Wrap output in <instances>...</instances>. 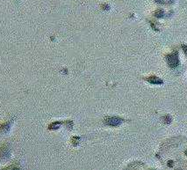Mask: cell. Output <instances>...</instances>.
<instances>
[{
	"label": "cell",
	"mask_w": 187,
	"mask_h": 170,
	"mask_svg": "<svg viewBox=\"0 0 187 170\" xmlns=\"http://www.w3.org/2000/svg\"><path fill=\"white\" fill-rule=\"evenodd\" d=\"M167 62L169 64V65L172 68H175L179 65V59H178V56H177V53H173V54H171L169 56H167Z\"/></svg>",
	"instance_id": "cell-1"
},
{
	"label": "cell",
	"mask_w": 187,
	"mask_h": 170,
	"mask_svg": "<svg viewBox=\"0 0 187 170\" xmlns=\"http://www.w3.org/2000/svg\"><path fill=\"white\" fill-rule=\"evenodd\" d=\"M107 125L110 126H119L120 123H122V119L120 117H108L106 119V122Z\"/></svg>",
	"instance_id": "cell-2"
},
{
	"label": "cell",
	"mask_w": 187,
	"mask_h": 170,
	"mask_svg": "<svg viewBox=\"0 0 187 170\" xmlns=\"http://www.w3.org/2000/svg\"><path fill=\"white\" fill-rule=\"evenodd\" d=\"M13 121H9V122H5L2 124H0V132L2 133H5L10 130L11 124H12Z\"/></svg>",
	"instance_id": "cell-3"
},
{
	"label": "cell",
	"mask_w": 187,
	"mask_h": 170,
	"mask_svg": "<svg viewBox=\"0 0 187 170\" xmlns=\"http://www.w3.org/2000/svg\"><path fill=\"white\" fill-rule=\"evenodd\" d=\"M148 81L150 82L151 84H156V85H159V84H162V80L160 79L156 78V77H150L148 78Z\"/></svg>",
	"instance_id": "cell-4"
},
{
	"label": "cell",
	"mask_w": 187,
	"mask_h": 170,
	"mask_svg": "<svg viewBox=\"0 0 187 170\" xmlns=\"http://www.w3.org/2000/svg\"><path fill=\"white\" fill-rule=\"evenodd\" d=\"M183 49H184V51H185V53L187 55V46H186V45H183Z\"/></svg>",
	"instance_id": "cell-5"
},
{
	"label": "cell",
	"mask_w": 187,
	"mask_h": 170,
	"mask_svg": "<svg viewBox=\"0 0 187 170\" xmlns=\"http://www.w3.org/2000/svg\"><path fill=\"white\" fill-rule=\"evenodd\" d=\"M186 154H187V151H186Z\"/></svg>",
	"instance_id": "cell-6"
}]
</instances>
